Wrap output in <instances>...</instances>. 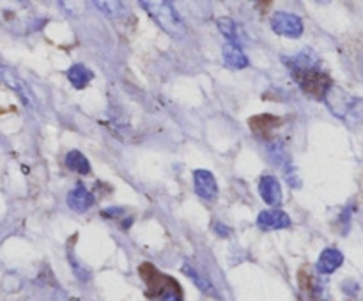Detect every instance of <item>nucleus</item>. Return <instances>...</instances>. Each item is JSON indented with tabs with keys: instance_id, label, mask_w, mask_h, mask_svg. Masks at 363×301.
Wrapping results in <instances>:
<instances>
[{
	"instance_id": "16",
	"label": "nucleus",
	"mask_w": 363,
	"mask_h": 301,
	"mask_svg": "<svg viewBox=\"0 0 363 301\" xmlns=\"http://www.w3.org/2000/svg\"><path fill=\"white\" fill-rule=\"evenodd\" d=\"M183 271H184V275H188L191 278V282L195 283V285L199 287V289L201 290H204L206 294H215V287L211 285V282H209L208 278H206V276H202L201 273L197 271V269H194L191 268V266H184L183 268Z\"/></svg>"
},
{
	"instance_id": "21",
	"label": "nucleus",
	"mask_w": 363,
	"mask_h": 301,
	"mask_svg": "<svg viewBox=\"0 0 363 301\" xmlns=\"http://www.w3.org/2000/svg\"><path fill=\"white\" fill-rule=\"evenodd\" d=\"M360 64H362V74H363V57H362V60H360Z\"/></svg>"
},
{
	"instance_id": "10",
	"label": "nucleus",
	"mask_w": 363,
	"mask_h": 301,
	"mask_svg": "<svg viewBox=\"0 0 363 301\" xmlns=\"http://www.w3.org/2000/svg\"><path fill=\"white\" fill-rule=\"evenodd\" d=\"M344 255L339 248H325L318 259V271L321 275H332L342 266Z\"/></svg>"
},
{
	"instance_id": "6",
	"label": "nucleus",
	"mask_w": 363,
	"mask_h": 301,
	"mask_svg": "<svg viewBox=\"0 0 363 301\" xmlns=\"http://www.w3.org/2000/svg\"><path fill=\"white\" fill-rule=\"evenodd\" d=\"M0 84L13 89L27 105H34V98H32L30 89L27 87L25 80H21V78L18 76V73L14 69H11V67L7 66H0Z\"/></svg>"
},
{
	"instance_id": "5",
	"label": "nucleus",
	"mask_w": 363,
	"mask_h": 301,
	"mask_svg": "<svg viewBox=\"0 0 363 301\" xmlns=\"http://www.w3.org/2000/svg\"><path fill=\"white\" fill-rule=\"evenodd\" d=\"M272 28L275 34L286 38H300L303 34V20L298 14L279 11L272 16Z\"/></svg>"
},
{
	"instance_id": "9",
	"label": "nucleus",
	"mask_w": 363,
	"mask_h": 301,
	"mask_svg": "<svg viewBox=\"0 0 363 301\" xmlns=\"http://www.w3.org/2000/svg\"><path fill=\"white\" fill-rule=\"evenodd\" d=\"M259 193L268 205H279L282 202V186L275 176H262L259 183Z\"/></svg>"
},
{
	"instance_id": "13",
	"label": "nucleus",
	"mask_w": 363,
	"mask_h": 301,
	"mask_svg": "<svg viewBox=\"0 0 363 301\" xmlns=\"http://www.w3.org/2000/svg\"><path fill=\"white\" fill-rule=\"evenodd\" d=\"M94 78V73L85 64H74L67 69V80L74 89H84Z\"/></svg>"
},
{
	"instance_id": "2",
	"label": "nucleus",
	"mask_w": 363,
	"mask_h": 301,
	"mask_svg": "<svg viewBox=\"0 0 363 301\" xmlns=\"http://www.w3.org/2000/svg\"><path fill=\"white\" fill-rule=\"evenodd\" d=\"M326 105L330 106L337 117L346 120L347 124L351 123H363V101L358 98H353L347 94L346 91L339 87H332L328 94L325 96Z\"/></svg>"
},
{
	"instance_id": "15",
	"label": "nucleus",
	"mask_w": 363,
	"mask_h": 301,
	"mask_svg": "<svg viewBox=\"0 0 363 301\" xmlns=\"http://www.w3.org/2000/svg\"><path fill=\"white\" fill-rule=\"evenodd\" d=\"M280 119L273 115H257L254 119H250V127L255 131V133L262 135V137H268L269 130L275 126H279Z\"/></svg>"
},
{
	"instance_id": "12",
	"label": "nucleus",
	"mask_w": 363,
	"mask_h": 301,
	"mask_svg": "<svg viewBox=\"0 0 363 301\" xmlns=\"http://www.w3.org/2000/svg\"><path fill=\"white\" fill-rule=\"evenodd\" d=\"M222 57L223 62L229 67H233V69H245V67H248L247 55H245V52L238 42H225L222 46Z\"/></svg>"
},
{
	"instance_id": "4",
	"label": "nucleus",
	"mask_w": 363,
	"mask_h": 301,
	"mask_svg": "<svg viewBox=\"0 0 363 301\" xmlns=\"http://www.w3.org/2000/svg\"><path fill=\"white\" fill-rule=\"evenodd\" d=\"M293 76L294 80L298 81V85L301 87V91L315 99H325V96L328 94L330 89L333 87L332 78L326 73H323L319 67L305 71H294Z\"/></svg>"
},
{
	"instance_id": "8",
	"label": "nucleus",
	"mask_w": 363,
	"mask_h": 301,
	"mask_svg": "<svg viewBox=\"0 0 363 301\" xmlns=\"http://www.w3.org/2000/svg\"><path fill=\"white\" fill-rule=\"evenodd\" d=\"M257 225L261 230L287 229L291 225V218L289 215H286L280 209H268V211H262L257 216Z\"/></svg>"
},
{
	"instance_id": "17",
	"label": "nucleus",
	"mask_w": 363,
	"mask_h": 301,
	"mask_svg": "<svg viewBox=\"0 0 363 301\" xmlns=\"http://www.w3.org/2000/svg\"><path fill=\"white\" fill-rule=\"evenodd\" d=\"M94 6L110 18H116L124 13V6L121 2H116V0H112V2H103V0H98V2H94Z\"/></svg>"
},
{
	"instance_id": "1",
	"label": "nucleus",
	"mask_w": 363,
	"mask_h": 301,
	"mask_svg": "<svg viewBox=\"0 0 363 301\" xmlns=\"http://www.w3.org/2000/svg\"><path fill=\"white\" fill-rule=\"evenodd\" d=\"M140 6L172 38H183L186 34V27H184L183 20H181V16L170 2H163V0H152V2L151 0H140Z\"/></svg>"
},
{
	"instance_id": "3",
	"label": "nucleus",
	"mask_w": 363,
	"mask_h": 301,
	"mask_svg": "<svg viewBox=\"0 0 363 301\" xmlns=\"http://www.w3.org/2000/svg\"><path fill=\"white\" fill-rule=\"evenodd\" d=\"M140 275L144 276L145 283L149 287V293L160 301H183V294H181V287L177 285L176 280L172 276H165L152 268L149 262L142 264Z\"/></svg>"
},
{
	"instance_id": "20",
	"label": "nucleus",
	"mask_w": 363,
	"mask_h": 301,
	"mask_svg": "<svg viewBox=\"0 0 363 301\" xmlns=\"http://www.w3.org/2000/svg\"><path fill=\"white\" fill-rule=\"evenodd\" d=\"M215 230L220 234V236H229L230 234V230L227 229V227H222L220 223H215Z\"/></svg>"
},
{
	"instance_id": "14",
	"label": "nucleus",
	"mask_w": 363,
	"mask_h": 301,
	"mask_svg": "<svg viewBox=\"0 0 363 301\" xmlns=\"http://www.w3.org/2000/svg\"><path fill=\"white\" fill-rule=\"evenodd\" d=\"M66 165H67V169L73 170V172H77V174H82V176H85V174L91 172V163H89V159L85 158L80 151L67 152Z\"/></svg>"
},
{
	"instance_id": "7",
	"label": "nucleus",
	"mask_w": 363,
	"mask_h": 301,
	"mask_svg": "<svg viewBox=\"0 0 363 301\" xmlns=\"http://www.w3.org/2000/svg\"><path fill=\"white\" fill-rule=\"evenodd\" d=\"M194 186L195 193L204 200H215L216 195H218V184H216L215 176L208 170H195Z\"/></svg>"
},
{
	"instance_id": "11",
	"label": "nucleus",
	"mask_w": 363,
	"mask_h": 301,
	"mask_svg": "<svg viewBox=\"0 0 363 301\" xmlns=\"http://www.w3.org/2000/svg\"><path fill=\"white\" fill-rule=\"evenodd\" d=\"M66 202L73 211L82 212V211H87V209L94 204V197H92V193L87 190V188L78 184V186H74L73 190L67 193Z\"/></svg>"
},
{
	"instance_id": "18",
	"label": "nucleus",
	"mask_w": 363,
	"mask_h": 301,
	"mask_svg": "<svg viewBox=\"0 0 363 301\" xmlns=\"http://www.w3.org/2000/svg\"><path fill=\"white\" fill-rule=\"evenodd\" d=\"M218 28L220 32H222L223 35H225L227 39H229V42H236L238 39V28H236V23H234L230 18H220L218 21Z\"/></svg>"
},
{
	"instance_id": "19",
	"label": "nucleus",
	"mask_w": 363,
	"mask_h": 301,
	"mask_svg": "<svg viewBox=\"0 0 363 301\" xmlns=\"http://www.w3.org/2000/svg\"><path fill=\"white\" fill-rule=\"evenodd\" d=\"M121 212H123V209L113 208V209H106V211H103V216H110V218H113V216L121 215Z\"/></svg>"
}]
</instances>
